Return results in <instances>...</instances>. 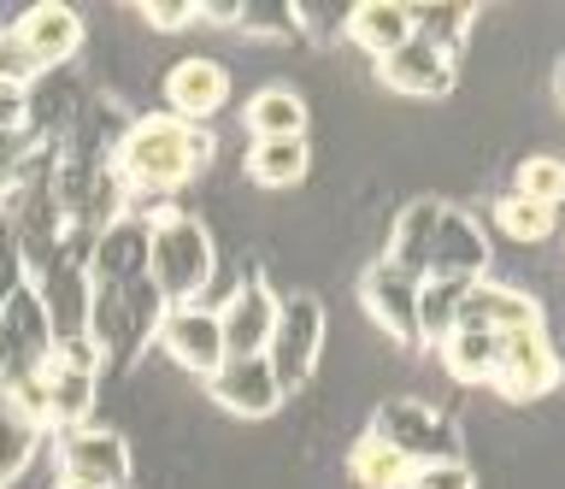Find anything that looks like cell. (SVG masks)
Returning a JSON list of instances; mask_svg holds the SVG:
<instances>
[{
	"label": "cell",
	"instance_id": "6da1fadb",
	"mask_svg": "<svg viewBox=\"0 0 565 489\" xmlns=\"http://www.w3.org/2000/svg\"><path fill=\"white\" fill-rule=\"evenodd\" d=\"M212 166V136L201 125H183V118L171 113H148V118H130V125L118 130L113 142V189L124 206H171V195H183V189L201 178Z\"/></svg>",
	"mask_w": 565,
	"mask_h": 489
},
{
	"label": "cell",
	"instance_id": "7a4b0ae2",
	"mask_svg": "<svg viewBox=\"0 0 565 489\" xmlns=\"http://www.w3.org/2000/svg\"><path fill=\"white\" fill-rule=\"evenodd\" d=\"M218 277V248L206 224L183 206H153L148 213V284L166 307H201V295Z\"/></svg>",
	"mask_w": 565,
	"mask_h": 489
},
{
	"label": "cell",
	"instance_id": "3957f363",
	"mask_svg": "<svg viewBox=\"0 0 565 489\" xmlns=\"http://www.w3.org/2000/svg\"><path fill=\"white\" fill-rule=\"evenodd\" d=\"M95 395H100V360L83 337H60L53 354L35 378V407H42V425L53 430H77L95 425Z\"/></svg>",
	"mask_w": 565,
	"mask_h": 489
},
{
	"label": "cell",
	"instance_id": "277c9868",
	"mask_svg": "<svg viewBox=\"0 0 565 489\" xmlns=\"http://www.w3.org/2000/svg\"><path fill=\"white\" fill-rule=\"evenodd\" d=\"M53 342H60V337H53L47 307L35 301V289L24 284L7 307H0V390L35 407V378H42ZM35 413H42V407H35Z\"/></svg>",
	"mask_w": 565,
	"mask_h": 489
},
{
	"label": "cell",
	"instance_id": "5b68a950",
	"mask_svg": "<svg viewBox=\"0 0 565 489\" xmlns=\"http://www.w3.org/2000/svg\"><path fill=\"white\" fill-rule=\"evenodd\" d=\"M324 337H330L324 301H318V295H282L277 330H271V342H265V365H271L282 401L312 383L318 360H324Z\"/></svg>",
	"mask_w": 565,
	"mask_h": 489
},
{
	"label": "cell",
	"instance_id": "8992f818",
	"mask_svg": "<svg viewBox=\"0 0 565 489\" xmlns=\"http://www.w3.org/2000/svg\"><path fill=\"white\" fill-rule=\"evenodd\" d=\"M53 471H60V489H124L130 483V443L106 425L53 430Z\"/></svg>",
	"mask_w": 565,
	"mask_h": 489
},
{
	"label": "cell",
	"instance_id": "52a82bcc",
	"mask_svg": "<svg viewBox=\"0 0 565 489\" xmlns=\"http://www.w3.org/2000/svg\"><path fill=\"white\" fill-rule=\"evenodd\" d=\"M18 60L30 65V77H53L65 72L71 60H77L83 47V19L77 7H65V0H42V7H24L18 12V24L7 30Z\"/></svg>",
	"mask_w": 565,
	"mask_h": 489
},
{
	"label": "cell",
	"instance_id": "ba28073f",
	"mask_svg": "<svg viewBox=\"0 0 565 489\" xmlns=\"http://www.w3.org/2000/svg\"><path fill=\"white\" fill-rule=\"evenodd\" d=\"M559 372L565 365H559V348L547 342V325L507 330L501 354H494V372H489V390H501L507 401H542L559 383Z\"/></svg>",
	"mask_w": 565,
	"mask_h": 489
},
{
	"label": "cell",
	"instance_id": "9c48e42d",
	"mask_svg": "<svg viewBox=\"0 0 565 489\" xmlns=\"http://www.w3.org/2000/svg\"><path fill=\"white\" fill-rule=\"evenodd\" d=\"M365 430H377L395 454H406L413 466L424 460H459V436L454 425L441 418L430 401H383L377 418H371Z\"/></svg>",
	"mask_w": 565,
	"mask_h": 489
},
{
	"label": "cell",
	"instance_id": "30bf717a",
	"mask_svg": "<svg viewBox=\"0 0 565 489\" xmlns=\"http://www.w3.org/2000/svg\"><path fill=\"white\" fill-rule=\"evenodd\" d=\"M277 307L282 295L265 284V277H247V284H236V295H230L218 312V337H224V360H265V342H271L277 330Z\"/></svg>",
	"mask_w": 565,
	"mask_h": 489
},
{
	"label": "cell",
	"instance_id": "8fae6325",
	"mask_svg": "<svg viewBox=\"0 0 565 489\" xmlns=\"http://www.w3.org/2000/svg\"><path fill=\"white\" fill-rule=\"evenodd\" d=\"M360 307H365V319L377 325L388 342L418 348V284L401 266H388V259L365 266L360 272Z\"/></svg>",
	"mask_w": 565,
	"mask_h": 489
},
{
	"label": "cell",
	"instance_id": "7c38bea8",
	"mask_svg": "<svg viewBox=\"0 0 565 489\" xmlns=\"http://www.w3.org/2000/svg\"><path fill=\"white\" fill-rule=\"evenodd\" d=\"M159 348H166V360L177 365V372L189 378H212L224 365V337H218V312H212L206 301L201 307H171L166 319H159Z\"/></svg>",
	"mask_w": 565,
	"mask_h": 489
},
{
	"label": "cell",
	"instance_id": "4fadbf2b",
	"mask_svg": "<svg viewBox=\"0 0 565 489\" xmlns=\"http://www.w3.org/2000/svg\"><path fill=\"white\" fill-rule=\"evenodd\" d=\"M377 83L388 95H406V100H441V95H454V83H459V60L413 36L388 60H377Z\"/></svg>",
	"mask_w": 565,
	"mask_h": 489
},
{
	"label": "cell",
	"instance_id": "5bb4252c",
	"mask_svg": "<svg viewBox=\"0 0 565 489\" xmlns=\"http://www.w3.org/2000/svg\"><path fill=\"white\" fill-rule=\"evenodd\" d=\"M483 272H489V242L477 231V219L441 201L436 242H430V277L424 284H477Z\"/></svg>",
	"mask_w": 565,
	"mask_h": 489
},
{
	"label": "cell",
	"instance_id": "9a60e30c",
	"mask_svg": "<svg viewBox=\"0 0 565 489\" xmlns=\"http://www.w3.org/2000/svg\"><path fill=\"white\" fill-rule=\"evenodd\" d=\"M530 325H542L536 295L512 284H489V277H477L454 312V330H483V337H507V330H530Z\"/></svg>",
	"mask_w": 565,
	"mask_h": 489
},
{
	"label": "cell",
	"instance_id": "2e32d148",
	"mask_svg": "<svg viewBox=\"0 0 565 489\" xmlns=\"http://www.w3.org/2000/svg\"><path fill=\"white\" fill-rule=\"evenodd\" d=\"M224 100H230V72L218 60H177L171 72H166V113L171 118H183V125H201L206 130V118H218L224 113Z\"/></svg>",
	"mask_w": 565,
	"mask_h": 489
},
{
	"label": "cell",
	"instance_id": "e0dca14e",
	"mask_svg": "<svg viewBox=\"0 0 565 489\" xmlns=\"http://www.w3.org/2000/svg\"><path fill=\"white\" fill-rule=\"evenodd\" d=\"M206 395L236 418H271L282 407V390H277V378L265 360H224L218 372L206 378Z\"/></svg>",
	"mask_w": 565,
	"mask_h": 489
},
{
	"label": "cell",
	"instance_id": "ac0fdd59",
	"mask_svg": "<svg viewBox=\"0 0 565 489\" xmlns=\"http://www.w3.org/2000/svg\"><path fill=\"white\" fill-rule=\"evenodd\" d=\"M342 36L365 60H388L401 42H413V7L406 0H360V7H348Z\"/></svg>",
	"mask_w": 565,
	"mask_h": 489
},
{
	"label": "cell",
	"instance_id": "d6986e66",
	"mask_svg": "<svg viewBox=\"0 0 565 489\" xmlns=\"http://www.w3.org/2000/svg\"><path fill=\"white\" fill-rule=\"evenodd\" d=\"M47 443V425L30 401H18L0 390V489H12L24 471L35 466V454Z\"/></svg>",
	"mask_w": 565,
	"mask_h": 489
},
{
	"label": "cell",
	"instance_id": "ffe728a7",
	"mask_svg": "<svg viewBox=\"0 0 565 489\" xmlns=\"http://www.w3.org/2000/svg\"><path fill=\"white\" fill-rule=\"evenodd\" d=\"M247 118V136L254 142H295V136H307V100L295 89H282V83H265V89L242 107Z\"/></svg>",
	"mask_w": 565,
	"mask_h": 489
},
{
	"label": "cell",
	"instance_id": "44dd1931",
	"mask_svg": "<svg viewBox=\"0 0 565 489\" xmlns=\"http://www.w3.org/2000/svg\"><path fill=\"white\" fill-rule=\"evenodd\" d=\"M348 478L360 483V489H406V478H413V460L388 448L377 430H365L360 443L348 448Z\"/></svg>",
	"mask_w": 565,
	"mask_h": 489
},
{
	"label": "cell",
	"instance_id": "7402d4cb",
	"mask_svg": "<svg viewBox=\"0 0 565 489\" xmlns=\"http://www.w3.org/2000/svg\"><path fill=\"white\" fill-rule=\"evenodd\" d=\"M312 153H307V136H295V142H254L247 148V183L259 189H295L307 178Z\"/></svg>",
	"mask_w": 565,
	"mask_h": 489
},
{
	"label": "cell",
	"instance_id": "603a6c76",
	"mask_svg": "<svg viewBox=\"0 0 565 489\" xmlns=\"http://www.w3.org/2000/svg\"><path fill=\"white\" fill-rule=\"evenodd\" d=\"M448 378L459 383H489L494 372V354H501V337H483V330H448V342L436 348Z\"/></svg>",
	"mask_w": 565,
	"mask_h": 489
},
{
	"label": "cell",
	"instance_id": "cb8c5ba5",
	"mask_svg": "<svg viewBox=\"0 0 565 489\" xmlns=\"http://www.w3.org/2000/svg\"><path fill=\"white\" fill-rule=\"evenodd\" d=\"M477 7H454V0H436V7H413V36L441 47V54H459V42L471 36Z\"/></svg>",
	"mask_w": 565,
	"mask_h": 489
},
{
	"label": "cell",
	"instance_id": "d4e9b609",
	"mask_svg": "<svg viewBox=\"0 0 565 489\" xmlns=\"http://www.w3.org/2000/svg\"><path fill=\"white\" fill-rule=\"evenodd\" d=\"M494 224H501V236L507 242H547L554 236V224H559V213L554 206H536V201H524V195H507V201H494Z\"/></svg>",
	"mask_w": 565,
	"mask_h": 489
},
{
	"label": "cell",
	"instance_id": "484cf974",
	"mask_svg": "<svg viewBox=\"0 0 565 489\" xmlns=\"http://www.w3.org/2000/svg\"><path fill=\"white\" fill-rule=\"evenodd\" d=\"M512 195H524L536 206H554V213H559V201H565V160H554V153H530V160H519Z\"/></svg>",
	"mask_w": 565,
	"mask_h": 489
},
{
	"label": "cell",
	"instance_id": "4316f807",
	"mask_svg": "<svg viewBox=\"0 0 565 489\" xmlns=\"http://www.w3.org/2000/svg\"><path fill=\"white\" fill-rule=\"evenodd\" d=\"M406 489H477V478L466 460H424V466H413Z\"/></svg>",
	"mask_w": 565,
	"mask_h": 489
},
{
	"label": "cell",
	"instance_id": "83f0119b",
	"mask_svg": "<svg viewBox=\"0 0 565 489\" xmlns=\"http://www.w3.org/2000/svg\"><path fill=\"white\" fill-rule=\"evenodd\" d=\"M24 284H30V266H24V254H18V242L7 236V224H0V307H7Z\"/></svg>",
	"mask_w": 565,
	"mask_h": 489
},
{
	"label": "cell",
	"instance_id": "f1b7e54d",
	"mask_svg": "<svg viewBox=\"0 0 565 489\" xmlns=\"http://www.w3.org/2000/svg\"><path fill=\"white\" fill-rule=\"evenodd\" d=\"M201 12L189 7V0H148L141 7V24H153V30H189Z\"/></svg>",
	"mask_w": 565,
	"mask_h": 489
},
{
	"label": "cell",
	"instance_id": "f546056e",
	"mask_svg": "<svg viewBox=\"0 0 565 489\" xmlns=\"http://www.w3.org/2000/svg\"><path fill=\"white\" fill-rule=\"evenodd\" d=\"M559 95H565V72H559Z\"/></svg>",
	"mask_w": 565,
	"mask_h": 489
}]
</instances>
